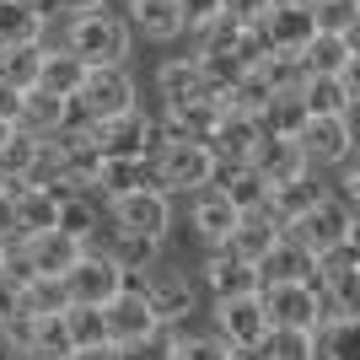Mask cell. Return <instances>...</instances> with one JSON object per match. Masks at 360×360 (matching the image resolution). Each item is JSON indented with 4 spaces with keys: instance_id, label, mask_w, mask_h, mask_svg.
I'll use <instances>...</instances> for the list:
<instances>
[{
    "instance_id": "6da1fadb",
    "label": "cell",
    "mask_w": 360,
    "mask_h": 360,
    "mask_svg": "<svg viewBox=\"0 0 360 360\" xmlns=\"http://www.w3.org/2000/svg\"><path fill=\"white\" fill-rule=\"evenodd\" d=\"M129 44H135V27L124 22L119 11H75L70 16V32H65V49L81 54L86 65H124L129 60Z\"/></svg>"
},
{
    "instance_id": "7a4b0ae2",
    "label": "cell",
    "mask_w": 360,
    "mask_h": 360,
    "mask_svg": "<svg viewBox=\"0 0 360 360\" xmlns=\"http://www.w3.org/2000/svg\"><path fill=\"white\" fill-rule=\"evenodd\" d=\"M150 167H156V183L167 194H199L215 178V150L205 140H188V135H162Z\"/></svg>"
},
{
    "instance_id": "3957f363",
    "label": "cell",
    "mask_w": 360,
    "mask_h": 360,
    "mask_svg": "<svg viewBox=\"0 0 360 360\" xmlns=\"http://www.w3.org/2000/svg\"><path fill=\"white\" fill-rule=\"evenodd\" d=\"M108 215H113V231H124V237L162 242L167 226H172V194L156 183H140V188H124V194L108 199Z\"/></svg>"
},
{
    "instance_id": "277c9868",
    "label": "cell",
    "mask_w": 360,
    "mask_h": 360,
    "mask_svg": "<svg viewBox=\"0 0 360 360\" xmlns=\"http://www.w3.org/2000/svg\"><path fill=\"white\" fill-rule=\"evenodd\" d=\"M60 285H65V301H91V307H108V301L129 285V269H124L108 248H91V242H86V248H81V258L70 264V274H65Z\"/></svg>"
},
{
    "instance_id": "5b68a950",
    "label": "cell",
    "mask_w": 360,
    "mask_h": 360,
    "mask_svg": "<svg viewBox=\"0 0 360 360\" xmlns=\"http://www.w3.org/2000/svg\"><path fill=\"white\" fill-rule=\"evenodd\" d=\"M86 119H119V113H129L135 108V75L124 70V65H86V81L75 86L70 97Z\"/></svg>"
},
{
    "instance_id": "8992f818",
    "label": "cell",
    "mask_w": 360,
    "mask_h": 360,
    "mask_svg": "<svg viewBox=\"0 0 360 360\" xmlns=\"http://www.w3.org/2000/svg\"><path fill=\"white\" fill-rule=\"evenodd\" d=\"M290 237L312 258L339 248V242H355V205H349V199H333V194H317V205L290 226Z\"/></svg>"
},
{
    "instance_id": "52a82bcc",
    "label": "cell",
    "mask_w": 360,
    "mask_h": 360,
    "mask_svg": "<svg viewBox=\"0 0 360 360\" xmlns=\"http://www.w3.org/2000/svg\"><path fill=\"white\" fill-rule=\"evenodd\" d=\"M317 32L312 0H274L269 11L253 22V38L264 54H301V44Z\"/></svg>"
},
{
    "instance_id": "ba28073f",
    "label": "cell",
    "mask_w": 360,
    "mask_h": 360,
    "mask_svg": "<svg viewBox=\"0 0 360 360\" xmlns=\"http://www.w3.org/2000/svg\"><path fill=\"white\" fill-rule=\"evenodd\" d=\"M258 301H264V317L280 328H317L323 323V296L312 280H264Z\"/></svg>"
},
{
    "instance_id": "9c48e42d",
    "label": "cell",
    "mask_w": 360,
    "mask_h": 360,
    "mask_svg": "<svg viewBox=\"0 0 360 360\" xmlns=\"http://www.w3.org/2000/svg\"><path fill=\"white\" fill-rule=\"evenodd\" d=\"M81 248L86 242H75L70 231H60V226H44V231H22L16 237V264L27 274H49V280H65L70 274V264L81 258Z\"/></svg>"
},
{
    "instance_id": "30bf717a",
    "label": "cell",
    "mask_w": 360,
    "mask_h": 360,
    "mask_svg": "<svg viewBox=\"0 0 360 360\" xmlns=\"http://www.w3.org/2000/svg\"><path fill=\"white\" fill-rule=\"evenodd\" d=\"M296 140H301V150H307L312 167H339V162H349V150H355L349 113H312V119L301 124Z\"/></svg>"
},
{
    "instance_id": "8fae6325",
    "label": "cell",
    "mask_w": 360,
    "mask_h": 360,
    "mask_svg": "<svg viewBox=\"0 0 360 360\" xmlns=\"http://www.w3.org/2000/svg\"><path fill=\"white\" fill-rule=\"evenodd\" d=\"M129 285L150 301V312L162 317V323H178V317L194 312V285H188V274H178V269H150L146 264L140 280L129 274Z\"/></svg>"
},
{
    "instance_id": "7c38bea8",
    "label": "cell",
    "mask_w": 360,
    "mask_h": 360,
    "mask_svg": "<svg viewBox=\"0 0 360 360\" xmlns=\"http://www.w3.org/2000/svg\"><path fill=\"white\" fill-rule=\"evenodd\" d=\"M215 333H221L231 349H258V339L269 333V317H264V301L253 296H221L215 301Z\"/></svg>"
},
{
    "instance_id": "4fadbf2b",
    "label": "cell",
    "mask_w": 360,
    "mask_h": 360,
    "mask_svg": "<svg viewBox=\"0 0 360 360\" xmlns=\"http://www.w3.org/2000/svg\"><path fill=\"white\" fill-rule=\"evenodd\" d=\"M97 146H103V156H150V150L162 146V124L146 119L140 108H129L119 119L97 124Z\"/></svg>"
},
{
    "instance_id": "5bb4252c",
    "label": "cell",
    "mask_w": 360,
    "mask_h": 360,
    "mask_svg": "<svg viewBox=\"0 0 360 360\" xmlns=\"http://www.w3.org/2000/svg\"><path fill=\"white\" fill-rule=\"evenodd\" d=\"M280 237H285V226L269 215V205H253V210H237V221H231V231H226L221 248L237 253V258H248V264H258Z\"/></svg>"
},
{
    "instance_id": "9a60e30c",
    "label": "cell",
    "mask_w": 360,
    "mask_h": 360,
    "mask_svg": "<svg viewBox=\"0 0 360 360\" xmlns=\"http://www.w3.org/2000/svg\"><path fill=\"white\" fill-rule=\"evenodd\" d=\"M258 135H264V129H258L253 113H231V108H221V119L210 124L205 146L215 150V162H253Z\"/></svg>"
},
{
    "instance_id": "2e32d148",
    "label": "cell",
    "mask_w": 360,
    "mask_h": 360,
    "mask_svg": "<svg viewBox=\"0 0 360 360\" xmlns=\"http://www.w3.org/2000/svg\"><path fill=\"white\" fill-rule=\"evenodd\" d=\"M301 75H345L355 70V38L349 32H312L296 54Z\"/></svg>"
},
{
    "instance_id": "e0dca14e",
    "label": "cell",
    "mask_w": 360,
    "mask_h": 360,
    "mask_svg": "<svg viewBox=\"0 0 360 360\" xmlns=\"http://www.w3.org/2000/svg\"><path fill=\"white\" fill-rule=\"evenodd\" d=\"M103 317H108V339H113V345H129V339H140V333H150L156 323H162V317L150 312V301L140 296L135 285H124L119 296L108 301Z\"/></svg>"
},
{
    "instance_id": "ac0fdd59",
    "label": "cell",
    "mask_w": 360,
    "mask_h": 360,
    "mask_svg": "<svg viewBox=\"0 0 360 360\" xmlns=\"http://www.w3.org/2000/svg\"><path fill=\"white\" fill-rule=\"evenodd\" d=\"M253 167L264 183H285V178H301V172H312V162H307V150H301V140H285V135H258L253 146Z\"/></svg>"
},
{
    "instance_id": "d6986e66",
    "label": "cell",
    "mask_w": 360,
    "mask_h": 360,
    "mask_svg": "<svg viewBox=\"0 0 360 360\" xmlns=\"http://www.w3.org/2000/svg\"><path fill=\"white\" fill-rule=\"evenodd\" d=\"M210 188L226 199V205H237V210H253V205H264V194H269V183L258 178L253 162H215Z\"/></svg>"
},
{
    "instance_id": "ffe728a7",
    "label": "cell",
    "mask_w": 360,
    "mask_h": 360,
    "mask_svg": "<svg viewBox=\"0 0 360 360\" xmlns=\"http://www.w3.org/2000/svg\"><path fill=\"white\" fill-rule=\"evenodd\" d=\"M317 194H323V183H312V172H301V178H285V183H269V194H264V205H269V215L280 226H296L301 215L317 205Z\"/></svg>"
},
{
    "instance_id": "44dd1931",
    "label": "cell",
    "mask_w": 360,
    "mask_h": 360,
    "mask_svg": "<svg viewBox=\"0 0 360 360\" xmlns=\"http://www.w3.org/2000/svg\"><path fill=\"white\" fill-rule=\"evenodd\" d=\"M301 103L307 113H349L355 108V70L345 75H301Z\"/></svg>"
},
{
    "instance_id": "7402d4cb",
    "label": "cell",
    "mask_w": 360,
    "mask_h": 360,
    "mask_svg": "<svg viewBox=\"0 0 360 360\" xmlns=\"http://www.w3.org/2000/svg\"><path fill=\"white\" fill-rule=\"evenodd\" d=\"M205 280H210L215 301H221V296H253V290L264 285V280H258V264L226 253V248H215V258L205 264Z\"/></svg>"
},
{
    "instance_id": "603a6c76",
    "label": "cell",
    "mask_w": 360,
    "mask_h": 360,
    "mask_svg": "<svg viewBox=\"0 0 360 360\" xmlns=\"http://www.w3.org/2000/svg\"><path fill=\"white\" fill-rule=\"evenodd\" d=\"M156 86H162L167 108H183V103H199V97H215L194 54H188V60H167V65H162V75H156Z\"/></svg>"
},
{
    "instance_id": "cb8c5ba5",
    "label": "cell",
    "mask_w": 360,
    "mask_h": 360,
    "mask_svg": "<svg viewBox=\"0 0 360 360\" xmlns=\"http://www.w3.org/2000/svg\"><path fill=\"white\" fill-rule=\"evenodd\" d=\"M296 86H301V81H296ZM296 86H280L269 103L258 108V129H264V135H285V140H296V135H301V124L312 119Z\"/></svg>"
},
{
    "instance_id": "d4e9b609",
    "label": "cell",
    "mask_w": 360,
    "mask_h": 360,
    "mask_svg": "<svg viewBox=\"0 0 360 360\" xmlns=\"http://www.w3.org/2000/svg\"><path fill=\"white\" fill-rule=\"evenodd\" d=\"M124 22L135 32H146V38H156V44H172L183 32V16H178V0H129L124 6Z\"/></svg>"
},
{
    "instance_id": "484cf974",
    "label": "cell",
    "mask_w": 360,
    "mask_h": 360,
    "mask_svg": "<svg viewBox=\"0 0 360 360\" xmlns=\"http://www.w3.org/2000/svg\"><path fill=\"white\" fill-rule=\"evenodd\" d=\"M312 269H317V258L307 253L290 231L274 242L264 258H258V280H312Z\"/></svg>"
},
{
    "instance_id": "4316f807",
    "label": "cell",
    "mask_w": 360,
    "mask_h": 360,
    "mask_svg": "<svg viewBox=\"0 0 360 360\" xmlns=\"http://www.w3.org/2000/svg\"><path fill=\"white\" fill-rule=\"evenodd\" d=\"M49 16L32 0H0V49L6 44H44Z\"/></svg>"
},
{
    "instance_id": "83f0119b",
    "label": "cell",
    "mask_w": 360,
    "mask_h": 360,
    "mask_svg": "<svg viewBox=\"0 0 360 360\" xmlns=\"http://www.w3.org/2000/svg\"><path fill=\"white\" fill-rule=\"evenodd\" d=\"M317 355L323 360H360V317L355 312H333L317 323Z\"/></svg>"
},
{
    "instance_id": "f1b7e54d",
    "label": "cell",
    "mask_w": 360,
    "mask_h": 360,
    "mask_svg": "<svg viewBox=\"0 0 360 360\" xmlns=\"http://www.w3.org/2000/svg\"><path fill=\"white\" fill-rule=\"evenodd\" d=\"M38 156H44V135H32L27 124H11V135L0 140V178H32Z\"/></svg>"
},
{
    "instance_id": "f546056e",
    "label": "cell",
    "mask_w": 360,
    "mask_h": 360,
    "mask_svg": "<svg viewBox=\"0 0 360 360\" xmlns=\"http://www.w3.org/2000/svg\"><path fill=\"white\" fill-rule=\"evenodd\" d=\"M86 81V60L70 54V49H49L44 44V65H38V86L60 91V97H75V86Z\"/></svg>"
},
{
    "instance_id": "4dcf8cb0",
    "label": "cell",
    "mask_w": 360,
    "mask_h": 360,
    "mask_svg": "<svg viewBox=\"0 0 360 360\" xmlns=\"http://www.w3.org/2000/svg\"><path fill=\"white\" fill-rule=\"evenodd\" d=\"M231 221H237V205H226L215 188H199V199H194V237L210 242V248H221L226 231H231Z\"/></svg>"
},
{
    "instance_id": "1f68e13d",
    "label": "cell",
    "mask_w": 360,
    "mask_h": 360,
    "mask_svg": "<svg viewBox=\"0 0 360 360\" xmlns=\"http://www.w3.org/2000/svg\"><path fill=\"white\" fill-rule=\"evenodd\" d=\"M258 360H317V333L269 323V333L258 339Z\"/></svg>"
},
{
    "instance_id": "d6a6232c",
    "label": "cell",
    "mask_w": 360,
    "mask_h": 360,
    "mask_svg": "<svg viewBox=\"0 0 360 360\" xmlns=\"http://www.w3.org/2000/svg\"><path fill=\"white\" fill-rule=\"evenodd\" d=\"M65 113H70V97L44 91V86H27V91H22V113H16V124H27L32 135H49Z\"/></svg>"
},
{
    "instance_id": "836d02e7",
    "label": "cell",
    "mask_w": 360,
    "mask_h": 360,
    "mask_svg": "<svg viewBox=\"0 0 360 360\" xmlns=\"http://www.w3.org/2000/svg\"><path fill=\"white\" fill-rule=\"evenodd\" d=\"M27 355H32V360H70V355H75L70 328H65V312H44V317H32Z\"/></svg>"
},
{
    "instance_id": "e575fe53",
    "label": "cell",
    "mask_w": 360,
    "mask_h": 360,
    "mask_svg": "<svg viewBox=\"0 0 360 360\" xmlns=\"http://www.w3.org/2000/svg\"><path fill=\"white\" fill-rule=\"evenodd\" d=\"M38 65H44V44H6L0 49V81L16 91L38 86Z\"/></svg>"
},
{
    "instance_id": "d590c367",
    "label": "cell",
    "mask_w": 360,
    "mask_h": 360,
    "mask_svg": "<svg viewBox=\"0 0 360 360\" xmlns=\"http://www.w3.org/2000/svg\"><path fill=\"white\" fill-rule=\"evenodd\" d=\"M178 339H183L178 323H156L150 333L119 345V360H172V355H178Z\"/></svg>"
},
{
    "instance_id": "8d00e7d4",
    "label": "cell",
    "mask_w": 360,
    "mask_h": 360,
    "mask_svg": "<svg viewBox=\"0 0 360 360\" xmlns=\"http://www.w3.org/2000/svg\"><path fill=\"white\" fill-rule=\"evenodd\" d=\"M54 226L70 231L75 242H91V237H97V205H91L81 188H70V194H60V215H54Z\"/></svg>"
},
{
    "instance_id": "74e56055",
    "label": "cell",
    "mask_w": 360,
    "mask_h": 360,
    "mask_svg": "<svg viewBox=\"0 0 360 360\" xmlns=\"http://www.w3.org/2000/svg\"><path fill=\"white\" fill-rule=\"evenodd\" d=\"M65 328H70L75 349H86V345H103L108 339V317H103V307H91V301H70V307H65Z\"/></svg>"
},
{
    "instance_id": "f35d334b",
    "label": "cell",
    "mask_w": 360,
    "mask_h": 360,
    "mask_svg": "<svg viewBox=\"0 0 360 360\" xmlns=\"http://www.w3.org/2000/svg\"><path fill=\"white\" fill-rule=\"evenodd\" d=\"M312 22L317 32H349L360 27V0H312Z\"/></svg>"
},
{
    "instance_id": "ab89813d",
    "label": "cell",
    "mask_w": 360,
    "mask_h": 360,
    "mask_svg": "<svg viewBox=\"0 0 360 360\" xmlns=\"http://www.w3.org/2000/svg\"><path fill=\"white\" fill-rule=\"evenodd\" d=\"M113 237H119V242H113L108 253L119 258V264H124L129 274H135V269H146V264H156V248H162V242H150V237H124V231H113Z\"/></svg>"
},
{
    "instance_id": "60d3db41",
    "label": "cell",
    "mask_w": 360,
    "mask_h": 360,
    "mask_svg": "<svg viewBox=\"0 0 360 360\" xmlns=\"http://www.w3.org/2000/svg\"><path fill=\"white\" fill-rule=\"evenodd\" d=\"M237 349L226 345L221 333H199V339H178V355L172 360H231Z\"/></svg>"
},
{
    "instance_id": "b9f144b4",
    "label": "cell",
    "mask_w": 360,
    "mask_h": 360,
    "mask_svg": "<svg viewBox=\"0 0 360 360\" xmlns=\"http://www.w3.org/2000/svg\"><path fill=\"white\" fill-rule=\"evenodd\" d=\"M178 16H183V32H205L221 16V0H178Z\"/></svg>"
},
{
    "instance_id": "7bdbcfd3",
    "label": "cell",
    "mask_w": 360,
    "mask_h": 360,
    "mask_svg": "<svg viewBox=\"0 0 360 360\" xmlns=\"http://www.w3.org/2000/svg\"><path fill=\"white\" fill-rule=\"evenodd\" d=\"M269 6H274V0H221V16H226V22H237V27H253Z\"/></svg>"
},
{
    "instance_id": "ee69618b",
    "label": "cell",
    "mask_w": 360,
    "mask_h": 360,
    "mask_svg": "<svg viewBox=\"0 0 360 360\" xmlns=\"http://www.w3.org/2000/svg\"><path fill=\"white\" fill-rule=\"evenodd\" d=\"M70 360H119V345H113V339H103V345H86V349H75Z\"/></svg>"
},
{
    "instance_id": "f6af8a7d",
    "label": "cell",
    "mask_w": 360,
    "mask_h": 360,
    "mask_svg": "<svg viewBox=\"0 0 360 360\" xmlns=\"http://www.w3.org/2000/svg\"><path fill=\"white\" fill-rule=\"evenodd\" d=\"M16 113H22V91L0 81V119H11V124H16Z\"/></svg>"
},
{
    "instance_id": "bcb514c9",
    "label": "cell",
    "mask_w": 360,
    "mask_h": 360,
    "mask_svg": "<svg viewBox=\"0 0 360 360\" xmlns=\"http://www.w3.org/2000/svg\"><path fill=\"white\" fill-rule=\"evenodd\" d=\"M11 312H16V285L6 280V274H0V323H6Z\"/></svg>"
},
{
    "instance_id": "7dc6e473",
    "label": "cell",
    "mask_w": 360,
    "mask_h": 360,
    "mask_svg": "<svg viewBox=\"0 0 360 360\" xmlns=\"http://www.w3.org/2000/svg\"><path fill=\"white\" fill-rule=\"evenodd\" d=\"M60 11H97V6H108V0H54Z\"/></svg>"
},
{
    "instance_id": "c3c4849f",
    "label": "cell",
    "mask_w": 360,
    "mask_h": 360,
    "mask_svg": "<svg viewBox=\"0 0 360 360\" xmlns=\"http://www.w3.org/2000/svg\"><path fill=\"white\" fill-rule=\"evenodd\" d=\"M6 264H11V242L0 237V274H6Z\"/></svg>"
},
{
    "instance_id": "681fc988",
    "label": "cell",
    "mask_w": 360,
    "mask_h": 360,
    "mask_svg": "<svg viewBox=\"0 0 360 360\" xmlns=\"http://www.w3.org/2000/svg\"><path fill=\"white\" fill-rule=\"evenodd\" d=\"M6 135H11V119H0V140H6Z\"/></svg>"
}]
</instances>
